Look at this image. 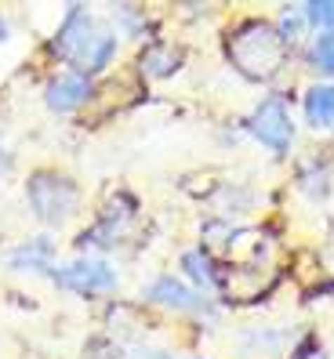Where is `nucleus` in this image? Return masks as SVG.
I'll list each match as a JSON object with an SVG mask.
<instances>
[{"label":"nucleus","mask_w":334,"mask_h":359,"mask_svg":"<svg viewBox=\"0 0 334 359\" xmlns=\"http://www.w3.org/2000/svg\"><path fill=\"white\" fill-rule=\"evenodd\" d=\"M55 51L73 62V66L84 73H98L109 66V58L116 55V36L109 29H102L88 11L73 8L66 15V22L58 29V40H55Z\"/></svg>","instance_id":"f257e3e1"},{"label":"nucleus","mask_w":334,"mask_h":359,"mask_svg":"<svg viewBox=\"0 0 334 359\" xmlns=\"http://www.w3.org/2000/svg\"><path fill=\"white\" fill-rule=\"evenodd\" d=\"M283 55H287V44L265 22H243L236 33H229V58L250 80H269L283 66Z\"/></svg>","instance_id":"f03ea898"},{"label":"nucleus","mask_w":334,"mask_h":359,"mask_svg":"<svg viewBox=\"0 0 334 359\" xmlns=\"http://www.w3.org/2000/svg\"><path fill=\"white\" fill-rule=\"evenodd\" d=\"M26 200L33 207V215L40 222H48V225H62V222H69L73 218V210H76V185L69 178H62L55 171H36L29 182H26Z\"/></svg>","instance_id":"7ed1b4c3"},{"label":"nucleus","mask_w":334,"mask_h":359,"mask_svg":"<svg viewBox=\"0 0 334 359\" xmlns=\"http://www.w3.org/2000/svg\"><path fill=\"white\" fill-rule=\"evenodd\" d=\"M55 283L69 294H80V298H91V294H109L116 290V272L98 262V258H80V262H69L55 272Z\"/></svg>","instance_id":"20e7f679"},{"label":"nucleus","mask_w":334,"mask_h":359,"mask_svg":"<svg viewBox=\"0 0 334 359\" xmlns=\"http://www.w3.org/2000/svg\"><path fill=\"white\" fill-rule=\"evenodd\" d=\"M250 135H255L262 145H269L273 153H287L290 138H295V123H290V113L283 109L280 98H265L255 116H250Z\"/></svg>","instance_id":"39448f33"},{"label":"nucleus","mask_w":334,"mask_h":359,"mask_svg":"<svg viewBox=\"0 0 334 359\" xmlns=\"http://www.w3.org/2000/svg\"><path fill=\"white\" fill-rule=\"evenodd\" d=\"M88 95H91V83H88V76H80V73L55 76L48 83V91H44V98H48V105L55 113H73L76 105L88 102Z\"/></svg>","instance_id":"423d86ee"},{"label":"nucleus","mask_w":334,"mask_h":359,"mask_svg":"<svg viewBox=\"0 0 334 359\" xmlns=\"http://www.w3.org/2000/svg\"><path fill=\"white\" fill-rule=\"evenodd\" d=\"M145 298L156 302V305H163V309H175V312H193V309L203 305L196 294L185 287L182 280H175V276H160V280H153L149 287H145Z\"/></svg>","instance_id":"0eeeda50"},{"label":"nucleus","mask_w":334,"mask_h":359,"mask_svg":"<svg viewBox=\"0 0 334 359\" xmlns=\"http://www.w3.org/2000/svg\"><path fill=\"white\" fill-rule=\"evenodd\" d=\"M51 258H55V247H51V240L48 236H36V240H29V243H22V247H15L11 255H8V265L15 269V272H51L55 265H51Z\"/></svg>","instance_id":"6e6552de"},{"label":"nucleus","mask_w":334,"mask_h":359,"mask_svg":"<svg viewBox=\"0 0 334 359\" xmlns=\"http://www.w3.org/2000/svg\"><path fill=\"white\" fill-rule=\"evenodd\" d=\"M305 120L312 128H334V83H320L305 95Z\"/></svg>","instance_id":"1a4fd4ad"},{"label":"nucleus","mask_w":334,"mask_h":359,"mask_svg":"<svg viewBox=\"0 0 334 359\" xmlns=\"http://www.w3.org/2000/svg\"><path fill=\"white\" fill-rule=\"evenodd\" d=\"M178 62H182V55H178L175 48L153 44L149 51L142 55V73H145V76H167V73L178 69Z\"/></svg>","instance_id":"9d476101"},{"label":"nucleus","mask_w":334,"mask_h":359,"mask_svg":"<svg viewBox=\"0 0 334 359\" xmlns=\"http://www.w3.org/2000/svg\"><path fill=\"white\" fill-rule=\"evenodd\" d=\"M182 269L189 272V276H193L200 287H207V290H215V287H218V272H215L211 258H207L203 250H189V255L182 258Z\"/></svg>","instance_id":"9b49d317"},{"label":"nucleus","mask_w":334,"mask_h":359,"mask_svg":"<svg viewBox=\"0 0 334 359\" xmlns=\"http://www.w3.org/2000/svg\"><path fill=\"white\" fill-rule=\"evenodd\" d=\"M312 66L323 73H334V29L316 36V44H312Z\"/></svg>","instance_id":"f8f14e48"},{"label":"nucleus","mask_w":334,"mask_h":359,"mask_svg":"<svg viewBox=\"0 0 334 359\" xmlns=\"http://www.w3.org/2000/svg\"><path fill=\"white\" fill-rule=\"evenodd\" d=\"M309 26V18H305V11L302 8H290V11H283L280 15V40H283V44H290V40H298V33Z\"/></svg>","instance_id":"ddd939ff"},{"label":"nucleus","mask_w":334,"mask_h":359,"mask_svg":"<svg viewBox=\"0 0 334 359\" xmlns=\"http://www.w3.org/2000/svg\"><path fill=\"white\" fill-rule=\"evenodd\" d=\"M302 189H309L312 196H327V167L309 163V171H302Z\"/></svg>","instance_id":"4468645a"},{"label":"nucleus","mask_w":334,"mask_h":359,"mask_svg":"<svg viewBox=\"0 0 334 359\" xmlns=\"http://www.w3.org/2000/svg\"><path fill=\"white\" fill-rule=\"evenodd\" d=\"M305 18L312 26H330L334 29V0H320V4H302Z\"/></svg>","instance_id":"2eb2a0df"},{"label":"nucleus","mask_w":334,"mask_h":359,"mask_svg":"<svg viewBox=\"0 0 334 359\" xmlns=\"http://www.w3.org/2000/svg\"><path fill=\"white\" fill-rule=\"evenodd\" d=\"M128 359H171V352H163V348H135Z\"/></svg>","instance_id":"dca6fc26"},{"label":"nucleus","mask_w":334,"mask_h":359,"mask_svg":"<svg viewBox=\"0 0 334 359\" xmlns=\"http://www.w3.org/2000/svg\"><path fill=\"white\" fill-rule=\"evenodd\" d=\"M8 171H11V156L0 149V185H4V178H8Z\"/></svg>","instance_id":"f3484780"},{"label":"nucleus","mask_w":334,"mask_h":359,"mask_svg":"<svg viewBox=\"0 0 334 359\" xmlns=\"http://www.w3.org/2000/svg\"><path fill=\"white\" fill-rule=\"evenodd\" d=\"M298 359H327V352H323V348H312L309 355H298Z\"/></svg>","instance_id":"a211bd4d"},{"label":"nucleus","mask_w":334,"mask_h":359,"mask_svg":"<svg viewBox=\"0 0 334 359\" xmlns=\"http://www.w3.org/2000/svg\"><path fill=\"white\" fill-rule=\"evenodd\" d=\"M0 40H8V18L0 15Z\"/></svg>","instance_id":"6ab92c4d"}]
</instances>
